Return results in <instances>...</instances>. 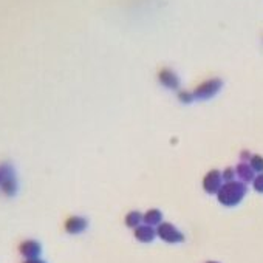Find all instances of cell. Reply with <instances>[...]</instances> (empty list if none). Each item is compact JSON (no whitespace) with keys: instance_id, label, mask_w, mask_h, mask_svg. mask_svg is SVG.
Returning <instances> with one entry per match:
<instances>
[{"instance_id":"3","label":"cell","mask_w":263,"mask_h":263,"mask_svg":"<svg viewBox=\"0 0 263 263\" xmlns=\"http://www.w3.org/2000/svg\"><path fill=\"white\" fill-rule=\"evenodd\" d=\"M157 236L167 243H181L184 240L183 234L170 223H161L157 229Z\"/></svg>"},{"instance_id":"4","label":"cell","mask_w":263,"mask_h":263,"mask_svg":"<svg viewBox=\"0 0 263 263\" xmlns=\"http://www.w3.org/2000/svg\"><path fill=\"white\" fill-rule=\"evenodd\" d=\"M221 180H223V177H221V173L218 172V170H211V172H208V175L206 177H204V180H203V187H204V191H206L208 194H218V191L221 189Z\"/></svg>"},{"instance_id":"7","label":"cell","mask_w":263,"mask_h":263,"mask_svg":"<svg viewBox=\"0 0 263 263\" xmlns=\"http://www.w3.org/2000/svg\"><path fill=\"white\" fill-rule=\"evenodd\" d=\"M236 173H237V177L246 184V183H249V181H254V170H252V167L249 166V163H239L237 164V167H236Z\"/></svg>"},{"instance_id":"15","label":"cell","mask_w":263,"mask_h":263,"mask_svg":"<svg viewBox=\"0 0 263 263\" xmlns=\"http://www.w3.org/2000/svg\"><path fill=\"white\" fill-rule=\"evenodd\" d=\"M208 263H218V261H208Z\"/></svg>"},{"instance_id":"10","label":"cell","mask_w":263,"mask_h":263,"mask_svg":"<svg viewBox=\"0 0 263 263\" xmlns=\"http://www.w3.org/2000/svg\"><path fill=\"white\" fill-rule=\"evenodd\" d=\"M249 166L252 167L254 172L263 173V158H261V157L252 155V158H251V161H249Z\"/></svg>"},{"instance_id":"9","label":"cell","mask_w":263,"mask_h":263,"mask_svg":"<svg viewBox=\"0 0 263 263\" xmlns=\"http://www.w3.org/2000/svg\"><path fill=\"white\" fill-rule=\"evenodd\" d=\"M142 221V215L136 211H132L127 217H126V224L129 228H138Z\"/></svg>"},{"instance_id":"8","label":"cell","mask_w":263,"mask_h":263,"mask_svg":"<svg viewBox=\"0 0 263 263\" xmlns=\"http://www.w3.org/2000/svg\"><path fill=\"white\" fill-rule=\"evenodd\" d=\"M161 220H163V214L158 209H151V211H147V212L142 215L144 224H149V226H155V224L160 226L161 224Z\"/></svg>"},{"instance_id":"1","label":"cell","mask_w":263,"mask_h":263,"mask_svg":"<svg viewBox=\"0 0 263 263\" xmlns=\"http://www.w3.org/2000/svg\"><path fill=\"white\" fill-rule=\"evenodd\" d=\"M246 184L243 181H228L221 186V189L218 191L217 197L218 201L228 208L237 206V204L243 200V197L246 195Z\"/></svg>"},{"instance_id":"11","label":"cell","mask_w":263,"mask_h":263,"mask_svg":"<svg viewBox=\"0 0 263 263\" xmlns=\"http://www.w3.org/2000/svg\"><path fill=\"white\" fill-rule=\"evenodd\" d=\"M236 169H232V167H228V169H224L223 172H221V177H223V180L228 183V181H234V177H236Z\"/></svg>"},{"instance_id":"2","label":"cell","mask_w":263,"mask_h":263,"mask_svg":"<svg viewBox=\"0 0 263 263\" xmlns=\"http://www.w3.org/2000/svg\"><path fill=\"white\" fill-rule=\"evenodd\" d=\"M223 82L220 79H211L203 82L201 85H198L197 89L194 90V98L197 101H204V99H211L212 96H215L220 89H221Z\"/></svg>"},{"instance_id":"5","label":"cell","mask_w":263,"mask_h":263,"mask_svg":"<svg viewBox=\"0 0 263 263\" xmlns=\"http://www.w3.org/2000/svg\"><path fill=\"white\" fill-rule=\"evenodd\" d=\"M157 236V231L154 229V226H149V224H139L136 229H135V237L136 240L142 242V243H149L155 239Z\"/></svg>"},{"instance_id":"12","label":"cell","mask_w":263,"mask_h":263,"mask_svg":"<svg viewBox=\"0 0 263 263\" xmlns=\"http://www.w3.org/2000/svg\"><path fill=\"white\" fill-rule=\"evenodd\" d=\"M252 186H254V189H255L257 192H261V194H263V173L257 175V177L254 178Z\"/></svg>"},{"instance_id":"13","label":"cell","mask_w":263,"mask_h":263,"mask_svg":"<svg viewBox=\"0 0 263 263\" xmlns=\"http://www.w3.org/2000/svg\"><path fill=\"white\" fill-rule=\"evenodd\" d=\"M178 98H180V101L181 102H192L195 98H194V93H187V92H181L180 95H178Z\"/></svg>"},{"instance_id":"14","label":"cell","mask_w":263,"mask_h":263,"mask_svg":"<svg viewBox=\"0 0 263 263\" xmlns=\"http://www.w3.org/2000/svg\"><path fill=\"white\" fill-rule=\"evenodd\" d=\"M251 158H252V155H251L248 151H243V152L240 154V160H242V163H249Z\"/></svg>"},{"instance_id":"6","label":"cell","mask_w":263,"mask_h":263,"mask_svg":"<svg viewBox=\"0 0 263 263\" xmlns=\"http://www.w3.org/2000/svg\"><path fill=\"white\" fill-rule=\"evenodd\" d=\"M158 79H160V82H161L164 87H167V89H178V87H180V79H178V76L175 74L172 70H169V68H164L163 71H160Z\"/></svg>"}]
</instances>
